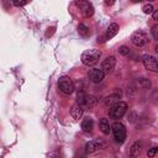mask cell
<instances>
[{
    "label": "cell",
    "mask_w": 158,
    "mask_h": 158,
    "mask_svg": "<svg viewBox=\"0 0 158 158\" xmlns=\"http://www.w3.org/2000/svg\"><path fill=\"white\" fill-rule=\"evenodd\" d=\"M101 57V52L99 49H95V48H91V49H88L85 52H83L81 54V62L85 64V65H95L99 59Z\"/></svg>",
    "instance_id": "6da1fadb"
},
{
    "label": "cell",
    "mask_w": 158,
    "mask_h": 158,
    "mask_svg": "<svg viewBox=\"0 0 158 158\" xmlns=\"http://www.w3.org/2000/svg\"><path fill=\"white\" fill-rule=\"evenodd\" d=\"M127 111V104L123 101H117L112 106H110L109 116L111 118H121Z\"/></svg>",
    "instance_id": "7a4b0ae2"
},
{
    "label": "cell",
    "mask_w": 158,
    "mask_h": 158,
    "mask_svg": "<svg viewBox=\"0 0 158 158\" xmlns=\"http://www.w3.org/2000/svg\"><path fill=\"white\" fill-rule=\"evenodd\" d=\"M111 130H112V133H114V138L116 142L118 143H122L126 138V128L125 126L120 122V121H115L111 126Z\"/></svg>",
    "instance_id": "3957f363"
},
{
    "label": "cell",
    "mask_w": 158,
    "mask_h": 158,
    "mask_svg": "<svg viewBox=\"0 0 158 158\" xmlns=\"http://www.w3.org/2000/svg\"><path fill=\"white\" fill-rule=\"evenodd\" d=\"M58 88L59 90L65 94V95H69L74 91V83L72 81L70 78L68 77H62L59 80H58Z\"/></svg>",
    "instance_id": "277c9868"
},
{
    "label": "cell",
    "mask_w": 158,
    "mask_h": 158,
    "mask_svg": "<svg viewBox=\"0 0 158 158\" xmlns=\"http://www.w3.org/2000/svg\"><path fill=\"white\" fill-rule=\"evenodd\" d=\"M131 42L136 47H143L148 43V36H147V33H144L142 31H136L131 36Z\"/></svg>",
    "instance_id": "5b68a950"
},
{
    "label": "cell",
    "mask_w": 158,
    "mask_h": 158,
    "mask_svg": "<svg viewBox=\"0 0 158 158\" xmlns=\"http://www.w3.org/2000/svg\"><path fill=\"white\" fill-rule=\"evenodd\" d=\"M142 62L146 69L152 70V72H158V65H157V59L156 57L151 56V54H144L142 56Z\"/></svg>",
    "instance_id": "8992f818"
},
{
    "label": "cell",
    "mask_w": 158,
    "mask_h": 158,
    "mask_svg": "<svg viewBox=\"0 0 158 158\" xmlns=\"http://www.w3.org/2000/svg\"><path fill=\"white\" fill-rule=\"evenodd\" d=\"M115 65H116V58L114 56H110V57H107L106 59L102 60L101 67H100V70L104 74H109V73H111L114 70Z\"/></svg>",
    "instance_id": "52a82bcc"
},
{
    "label": "cell",
    "mask_w": 158,
    "mask_h": 158,
    "mask_svg": "<svg viewBox=\"0 0 158 158\" xmlns=\"http://www.w3.org/2000/svg\"><path fill=\"white\" fill-rule=\"evenodd\" d=\"M102 146H104V143H102L101 141H99V139H93V141H89L88 143H85L84 151H85V153H88V154H89V153H94V152L101 149Z\"/></svg>",
    "instance_id": "ba28073f"
},
{
    "label": "cell",
    "mask_w": 158,
    "mask_h": 158,
    "mask_svg": "<svg viewBox=\"0 0 158 158\" xmlns=\"http://www.w3.org/2000/svg\"><path fill=\"white\" fill-rule=\"evenodd\" d=\"M75 5L78 7H80V10L83 11L84 16H86V17H89V16H91L94 14V7L89 1H77Z\"/></svg>",
    "instance_id": "9c48e42d"
},
{
    "label": "cell",
    "mask_w": 158,
    "mask_h": 158,
    "mask_svg": "<svg viewBox=\"0 0 158 158\" xmlns=\"http://www.w3.org/2000/svg\"><path fill=\"white\" fill-rule=\"evenodd\" d=\"M89 78H90V80H91L93 83H101V81L104 80V78H105V74H104L99 68H94V69L90 70Z\"/></svg>",
    "instance_id": "30bf717a"
},
{
    "label": "cell",
    "mask_w": 158,
    "mask_h": 158,
    "mask_svg": "<svg viewBox=\"0 0 158 158\" xmlns=\"http://www.w3.org/2000/svg\"><path fill=\"white\" fill-rule=\"evenodd\" d=\"M121 90H118V89H116L111 95H109V96H106L105 98V105L106 106H112L115 102H117L118 101V99L121 98Z\"/></svg>",
    "instance_id": "8fae6325"
},
{
    "label": "cell",
    "mask_w": 158,
    "mask_h": 158,
    "mask_svg": "<svg viewBox=\"0 0 158 158\" xmlns=\"http://www.w3.org/2000/svg\"><path fill=\"white\" fill-rule=\"evenodd\" d=\"M83 112H84V107L79 104H74L70 109V115L74 120H79L83 116Z\"/></svg>",
    "instance_id": "7c38bea8"
},
{
    "label": "cell",
    "mask_w": 158,
    "mask_h": 158,
    "mask_svg": "<svg viewBox=\"0 0 158 158\" xmlns=\"http://www.w3.org/2000/svg\"><path fill=\"white\" fill-rule=\"evenodd\" d=\"M118 30H120V27H118L117 23H111V25H109L107 31H106V35H105V38H106V40H110V38L115 37L116 33L118 32Z\"/></svg>",
    "instance_id": "4fadbf2b"
},
{
    "label": "cell",
    "mask_w": 158,
    "mask_h": 158,
    "mask_svg": "<svg viewBox=\"0 0 158 158\" xmlns=\"http://www.w3.org/2000/svg\"><path fill=\"white\" fill-rule=\"evenodd\" d=\"M142 141H136L132 146H131V148H130V156L131 157H137L139 153H141V151H142Z\"/></svg>",
    "instance_id": "5bb4252c"
},
{
    "label": "cell",
    "mask_w": 158,
    "mask_h": 158,
    "mask_svg": "<svg viewBox=\"0 0 158 158\" xmlns=\"http://www.w3.org/2000/svg\"><path fill=\"white\" fill-rule=\"evenodd\" d=\"M93 128H94V121H93V118H90V117L84 118L83 122H81V130L84 132L89 133V132L93 131Z\"/></svg>",
    "instance_id": "9a60e30c"
},
{
    "label": "cell",
    "mask_w": 158,
    "mask_h": 158,
    "mask_svg": "<svg viewBox=\"0 0 158 158\" xmlns=\"http://www.w3.org/2000/svg\"><path fill=\"white\" fill-rule=\"evenodd\" d=\"M99 128H100V130H101V132H102V133H105V135H107V133L110 132L111 126H110V123H109V121H107V118H106V117L100 118V121H99Z\"/></svg>",
    "instance_id": "2e32d148"
},
{
    "label": "cell",
    "mask_w": 158,
    "mask_h": 158,
    "mask_svg": "<svg viewBox=\"0 0 158 158\" xmlns=\"http://www.w3.org/2000/svg\"><path fill=\"white\" fill-rule=\"evenodd\" d=\"M96 102H98V100H96L94 96H91V95H86L83 107H94V106L96 105Z\"/></svg>",
    "instance_id": "e0dca14e"
},
{
    "label": "cell",
    "mask_w": 158,
    "mask_h": 158,
    "mask_svg": "<svg viewBox=\"0 0 158 158\" xmlns=\"http://www.w3.org/2000/svg\"><path fill=\"white\" fill-rule=\"evenodd\" d=\"M78 32H79V35H80V36H83V37H88V36L90 35V32H89L88 27H86L84 23H80V25L78 26Z\"/></svg>",
    "instance_id": "ac0fdd59"
},
{
    "label": "cell",
    "mask_w": 158,
    "mask_h": 158,
    "mask_svg": "<svg viewBox=\"0 0 158 158\" xmlns=\"http://www.w3.org/2000/svg\"><path fill=\"white\" fill-rule=\"evenodd\" d=\"M138 84H139V86L143 88V89H148V88L151 86V81H149L147 78H141L139 81H138Z\"/></svg>",
    "instance_id": "d6986e66"
},
{
    "label": "cell",
    "mask_w": 158,
    "mask_h": 158,
    "mask_svg": "<svg viewBox=\"0 0 158 158\" xmlns=\"http://www.w3.org/2000/svg\"><path fill=\"white\" fill-rule=\"evenodd\" d=\"M118 52H120L122 56H126V57H128V56L131 54V51H130V48H128V47H126V46H122V47H120V48H118Z\"/></svg>",
    "instance_id": "ffe728a7"
},
{
    "label": "cell",
    "mask_w": 158,
    "mask_h": 158,
    "mask_svg": "<svg viewBox=\"0 0 158 158\" xmlns=\"http://www.w3.org/2000/svg\"><path fill=\"white\" fill-rule=\"evenodd\" d=\"M142 10H143V12L144 14H152L154 10H153V6L151 5V4H147V5H144L143 7H142Z\"/></svg>",
    "instance_id": "44dd1931"
},
{
    "label": "cell",
    "mask_w": 158,
    "mask_h": 158,
    "mask_svg": "<svg viewBox=\"0 0 158 158\" xmlns=\"http://www.w3.org/2000/svg\"><path fill=\"white\" fill-rule=\"evenodd\" d=\"M151 33H152V37H153L154 40H157V38H158V26H157V25H154V26L152 27Z\"/></svg>",
    "instance_id": "7402d4cb"
},
{
    "label": "cell",
    "mask_w": 158,
    "mask_h": 158,
    "mask_svg": "<svg viewBox=\"0 0 158 158\" xmlns=\"http://www.w3.org/2000/svg\"><path fill=\"white\" fill-rule=\"evenodd\" d=\"M157 152H158V148H157V147H152L151 149H148L147 156H148V157H154V156L157 154Z\"/></svg>",
    "instance_id": "603a6c76"
},
{
    "label": "cell",
    "mask_w": 158,
    "mask_h": 158,
    "mask_svg": "<svg viewBox=\"0 0 158 158\" xmlns=\"http://www.w3.org/2000/svg\"><path fill=\"white\" fill-rule=\"evenodd\" d=\"M12 4H14L15 6H23V5L27 4V1H12Z\"/></svg>",
    "instance_id": "cb8c5ba5"
},
{
    "label": "cell",
    "mask_w": 158,
    "mask_h": 158,
    "mask_svg": "<svg viewBox=\"0 0 158 158\" xmlns=\"http://www.w3.org/2000/svg\"><path fill=\"white\" fill-rule=\"evenodd\" d=\"M158 19V10H154L153 11V20H157Z\"/></svg>",
    "instance_id": "d4e9b609"
}]
</instances>
